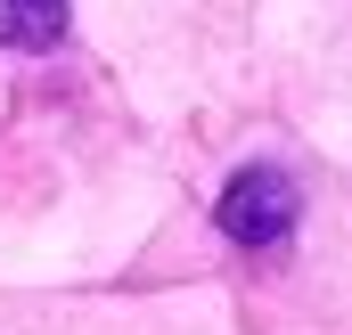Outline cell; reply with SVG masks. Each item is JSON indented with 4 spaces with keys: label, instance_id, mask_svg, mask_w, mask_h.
<instances>
[{
    "label": "cell",
    "instance_id": "obj_2",
    "mask_svg": "<svg viewBox=\"0 0 352 335\" xmlns=\"http://www.w3.org/2000/svg\"><path fill=\"white\" fill-rule=\"evenodd\" d=\"M74 0H0V49H50L66 33Z\"/></svg>",
    "mask_w": 352,
    "mask_h": 335
},
{
    "label": "cell",
    "instance_id": "obj_1",
    "mask_svg": "<svg viewBox=\"0 0 352 335\" xmlns=\"http://www.w3.org/2000/svg\"><path fill=\"white\" fill-rule=\"evenodd\" d=\"M295 180L270 164H246L230 188H221V205H213V221H221V238H238V246H278L287 229H295Z\"/></svg>",
    "mask_w": 352,
    "mask_h": 335
}]
</instances>
